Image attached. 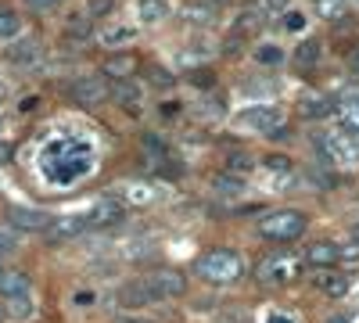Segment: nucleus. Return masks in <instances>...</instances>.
<instances>
[{
  "mask_svg": "<svg viewBox=\"0 0 359 323\" xmlns=\"http://www.w3.org/2000/svg\"><path fill=\"white\" fill-rule=\"evenodd\" d=\"M241 273H245V262L230 248H212V252H205L201 262H198V277L205 284H219L223 287V284L241 280Z\"/></svg>",
  "mask_w": 359,
  "mask_h": 323,
  "instance_id": "1",
  "label": "nucleus"
},
{
  "mask_svg": "<svg viewBox=\"0 0 359 323\" xmlns=\"http://www.w3.org/2000/svg\"><path fill=\"white\" fill-rule=\"evenodd\" d=\"M306 212H298V209H277V212H269L266 219H259V233L269 241H294V238H302V230H306Z\"/></svg>",
  "mask_w": 359,
  "mask_h": 323,
  "instance_id": "2",
  "label": "nucleus"
},
{
  "mask_svg": "<svg viewBox=\"0 0 359 323\" xmlns=\"http://www.w3.org/2000/svg\"><path fill=\"white\" fill-rule=\"evenodd\" d=\"M306 259L298 255H287V252H277V255H266L259 266H255V277L262 284H291L298 273H302Z\"/></svg>",
  "mask_w": 359,
  "mask_h": 323,
  "instance_id": "3",
  "label": "nucleus"
},
{
  "mask_svg": "<svg viewBox=\"0 0 359 323\" xmlns=\"http://www.w3.org/2000/svg\"><path fill=\"white\" fill-rule=\"evenodd\" d=\"M147 291H151V298L155 302H165V298H184L187 295V277H180L172 270H158L144 280Z\"/></svg>",
  "mask_w": 359,
  "mask_h": 323,
  "instance_id": "4",
  "label": "nucleus"
},
{
  "mask_svg": "<svg viewBox=\"0 0 359 323\" xmlns=\"http://www.w3.org/2000/svg\"><path fill=\"white\" fill-rule=\"evenodd\" d=\"M108 97H111V90H108V83L101 76H83V79L72 83V101L83 104V108H97Z\"/></svg>",
  "mask_w": 359,
  "mask_h": 323,
  "instance_id": "5",
  "label": "nucleus"
},
{
  "mask_svg": "<svg viewBox=\"0 0 359 323\" xmlns=\"http://www.w3.org/2000/svg\"><path fill=\"white\" fill-rule=\"evenodd\" d=\"M241 126L255 130V133H269L273 126H280V108L277 104H255L241 111Z\"/></svg>",
  "mask_w": 359,
  "mask_h": 323,
  "instance_id": "6",
  "label": "nucleus"
},
{
  "mask_svg": "<svg viewBox=\"0 0 359 323\" xmlns=\"http://www.w3.org/2000/svg\"><path fill=\"white\" fill-rule=\"evenodd\" d=\"M302 259H306V266L327 270V266H334V262H341V248H338L334 241H313Z\"/></svg>",
  "mask_w": 359,
  "mask_h": 323,
  "instance_id": "7",
  "label": "nucleus"
},
{
  "mask_svg": "<svg viewBox=\"0 0 359 323\" xmlns=\"http://www.w3.org/2000/svg\"><path fill=\"white\" fill-rule=\"evenodd\" d=\"M36 57H40V43H36L33 36H22V40H15L11 47H4V62H8V65H18V69L33 65Z\"/></svg>",
  "mask_w": 359,
  "mask_h": 323,
  "instance_id": "8",
  "label": "nucleus"
},
{
  "mask_svg": "<svg viewBox=\"0 0 359 323\" xmlns=\"http://www.w3.org/2000/svg\"><path fill=\"white\" fill-rule=\"evenodd\" d=\"M320 144V151L327 155V162H345V165H352L355 162V148L345 140V133H334V137H320L316 140Z\"/></svg>",
  "mask_w": 359,
  "mask_h": 323,
  "instance_id": "9",
  "label": "nucleus"
},
{
  "mask_svg": "<svg viewBox=\"0 0 359 323\" xmlns=\"http://www.w3.org/2000/svg\"><path fill=\"white\" fill-rule=\"evenodd\" d=\"M86 226H90V216H62V219H50L47 238L50 241H69V238H79Z\"/></svg>",
  "mask_w": 359,
  "mask_h": 323,
  "instance_id": "10",
  "label": "nucleus"
},
{
  "mask_svg": "<svg viewBox=\"0 0 359 323\" xmlns=\"http://www.w3.org/2000/svg\"><path fill=\"white\" fill-rule=\"evenodd\" d=\"M8 219H11V226H18V230H47V226H50V216H47V212L25 209V205H11Z\"/></svg>",
  "mask_w": 359,
  "mask_h": 323,
  "instance_id": "11",
  "label": "nucleus"
},
{
  "mask_svg": "<svg viewBox=\"0 0 359 323\" xmlns=\"http://www.w3.org/2000/svg\"><path fill=\"white\" fill-rule=\"evenodd\" d=\"M334 97H323V94H306L302 104H298V111H302V119H323V115L334 111Z\"/></svg>",
  "mask_w": 359,
  "mask_h": 323,
  "instance_id": "12",
  "label": "nucleus"
},
{
  "mask_svg": "<svg viewBox=\"0 0 359 323\" xmlns=\"http://www.w3.org/2000/svg\"><path fill=\"white\" fill-rule=\"evenodd\" d=\"M101 72L111 76V79H130L137 72V57L133 54H111V57H104Z\"/></svg>",
  "mask_w": 359,
  "mask_h": 323,
  "instance_id": "13",
  "label": "nucleus"
},
{
  "mask_svg": "<svg viewBox=\"0 0 359 323\" xmlns=\"http://www.w3.org/2000/svg\"><path fill=\"white\" fill-rule=\"evenodd\" d=\"M123 216H126L123 201L104 198V201H97V209H94V216H90V223H97V226H111V223H123Z\"/></svg>",
  "mask_w": 359,
  "mask_h": 323,
  "instance_id": "14",
  "label": "nucleus"
},
{
  "mask_svg": "<svg viewBox=\"0 0 359 323\" xmlns=\"http://www.w3.org/2000/svg\"><path fill=\"white\" fill-rule=\"evenodd\" d=\"M111 97L123 104L126 111H137V104H140V86H137L133 79H118V83L111 86Z\"/></svg>",
  "mask_w": 359,
  "mask_h": 323,
  "instance_id": "15",
  "label": "nucleus"
},
{
  "mask_svg": "<svg viewBox=\"0 0 359 323\" xmlns=\"http://www.w3.org/2000/svg\"><path fill=\"white\" fill-rule=\"evenodd\" d=\"M62 33H65V40H79L83 43V40L94 36V22H90V15H69Z\"/></svg>",
  "mask_w": 359,
  "mask_h": 323,
  "instance_id": "16",
  "label": "nucleus"
},
{
  "mask_svg": "<svg viewBox=\"0 0 359 323\" xmlns=\"http://www.w3.org/2000/svg\"><path fill=\"white\" fill-rule=\"evenodd\" d=\"M118 302L130 305V309H137V305H147V302H155V298H151V291H147V284L137 280V284H123V291H118Z\"/></svg>",
  "mask_w": 359,
  "mask_h": 323,
  "instance_id": "17",
  "label": "nucleus"
},
{
  "mask_svg": "<svg viewBox=\"0 0 359 323\" xmlns=\"http://www.w3.org/2000/svg\"><path fill=\"white\" fill-rule=\"evenodd\" d=\"M0 295H4V298L29 295V277H25V273H18V270L4 273V277H0Z\"/></svg>",
  "mask_w": 359,
  "mask_h": 323,
  "instance_id": "18",
  "label": "nucleus"
},
{
  "mask_svg": "<svg viewBox=\"0 0 359 323\" xmlns=\"http://www.w3.org/2000/svg\"><path fill=\"white\" fill-rule=\"evenodd\" d=\"M320 62V40H302L294 47V69H313Z\"/></svg>",
  "mask_w": 359,
  "mask_h": 323,
  "instance_id": "19",
  "label": "nucleus"
},
{
  "mask_svg": "<svg viewBox=\"0 0 359 323\" xmlns=\"http://www.w3.org/2000/svg\"><path fill=\"white\" fill-rule=\"evenodd\" d=\"M341 115H345V133H359V90H348L341 97Z\"/></svg>",
  "mask_w": 359,
  "mask_h": 323,
  "instance_id": "20",
  "label": "nucleus"
},
{
  "mask_svg": "<svg viewBox=\"0 0 359 323\" xmlns=\"http://www.w3.org/2000/svg\"><path fill=\"white\" fill-rule=\"evenodd\" d=\"M137 15H140V22L151 25V22H162V18L169 15V4H165V0H140Z\"/></svg>",
  "mask_w": 359,
  "mask_h": 323,
  "instance_id": "21",
  "label": "nucleus"
},
{
  "mask_svg": "<svg viewBox=\"0 0 359 323\" xmlns=\"http://www.w3.org/2000/svg\"><path fill=\"white\" fill-rule=\"evenodd\" d=\"M316 287L327 291V295H345V291H348V277H341V273H320Z\"/></svg>",
  "mask_w": 359,
  "mask_h": 323,
  "instance_id": "22",
  "label": "nucleus"
},
{
  "mask_svg": "<svg viewBox=\"0 0 359 323\" xmlns=\"http://www.w3.org/2000/svg\"><path fill=\"white\" fill-rule=\"evenodd\" d=\"M22 33V18L8 8H0V40H15Z\"/></svg>",
  "mask_w": 359,
  "mask_h": 323,
  "instance_id": "23",
  "label": "nucleus"
},
{
  "mask_svg": "<svg viewBox=\"0 0 359 323\" xmlns=\"http://www.w3.org/2000/svg\"><path fill=\"white\" fill-rule=\"evenodd\" d=\"M8 316L11 319H29V316H33V298H29V295L8 298Z\"/></svg>",
  "mask_w": 359,
  "mask_h": 323,
  "instance_id": "24",
  "label": "nucleus"
},
{
  "mask_svg": "<svg viewBox=\"0 0 359 323\" xmlns=\"http://www.w3.org/2000/svg\"><path fill=\"white\" fill-rule=\"evenodd\" d=\"M255 62H259V65H280V62H284V50H280L277 43H259V47H255Z\"/></svg>",
  "mask_w": 359,
  "mask_h": 323,
  "instance_id": "25",
  "label": "nucleus"
},
{
  "mask_svg": "<svg viewBox=\"0 0 359 323\" xmlns=\"http://www.w3.org/2000/svg\"><path fill=\"white\" fill-rule=\"evenodd\" d=\"M101 40H104L108 47H115V43H126V40H133V25H108L104 33H101Z\"/></svg>",
  "mask_w": 359,
  "mask_h": 323,
  "instance_id": "26",
  "label": "nucleus"
},
{
  "mask_svg": "<svg viewBox=\"0 0 359 323\" xmlns=\"http://www.w3.org/2000/svg\"><path fill=\"white\" fill-rule=\"evenodd\" d=\"M252 155H245V151H233V155H226V172H233V176H241V172H252Z\"/></svg>",
  "mask_w": 359,
  "mask_h": 323,
  "instance_id": "27",
  "label": "nucleus"
},
{
  "mask_svg": "<svg viewBox=\"0 0 359 323\" xmlns=\"http://www.w3.org/2000/svg\"><path fill=\"white\" fill-rule=\"evenodd\" d=\"M212 187L219 194H237V191H241V180H237L233 172H223V176H212Z\"/></svg>",
  "mask_w": 359,
  "mask_h": 323,
  "instance_id": "28",
  "label": "nucleus"
},
{
  "mask_svg": "<svg viewBox=\"0 0 359 323\" xmlns=\"http://www.w3.org/2000/svg\"><path fill=\"white\" fill-rule=\"evenodd\" d=\"M86 11H90V18H108L115 11V0H90Z\"/></svg>",
  "mask_w": 359,
  "mask_h": 323,
  "instance_id": "29",
  "label": "nucleus"
},
{
  "mask_svg": "<svg viewBox=\"0 0 359 323\" xmlns=\"http://www.w3.org/2000/svg\"><path fill=\"white\" fill-rule=\"evenodd\" d=\"M255 25H259V11H245L241 18H237V25H233V33H237V36H245V33H252Z\"/></svg>",
  "mask_w": 359,
  "mask_h": 323,
  "instance_id": "30",
  "label": "nucleus"
},
{
  "mask_svg": "<svg viewBox=\"0 0 359 323\" xmlns=\"http://www.w3.org/2000/svg\"><path fill=\"white\" fill-rule=\"evenodd\" d=\"M284 8H287V0H255V11H262V15H277Z\"/></svg>",
  "mask_w": 359,
  "mask_h": 323,
  "instance_id": "31",
  "label": "nucleus"
},
{
  "mask_svg": "<svg viewBox=\"0 0 359 323\" xmlns=\"http://www.w3.org/2000/svg\"><path fill=\"white\" fill-rule=\"evenodd\" d=\"M187 18H194V22H212V8H208V4H191V8H187Z\"/></svg>",
  "mask_w": 359,
  "mask_h": 323,
  "instance_id": "32",
  "label": "nucleus"
},
{
  "mask_svg": "<svg viewBox=\"0 0 359 323\" xmlns=\"http://www.w3.org/2000/svg\"><path fill=\"white\" fill-rule=\"evenodd\" d=\"M151 83H155V86H162V90H169V86H172L176 79H172L165 69H151Z\"/></svg>",
  "mask_w": 359,
  "mask_h": 323,
  "instance_id": "33",
  "label": "nucleus"
},
{
  "mask_svg": "<svg viewBox=\"0 0 359 323\" xmlns=\"http://www.w3.org/2000/svg\"><path fill=\"white\" fill-rule=\"evenodd\" d=\"M191 83H194V86H212V72L198 69V72H191Z\"/></svg>",
  "mask_w": 359,
  "mask_h": 323,
  "instance_id": "34",
  "label": "nucleus"
},
{
  "mask_svg": "<svg viewBox=\"0 0 359 323\" xmlns=\"http://www.w3.org/2000/svg\"><path fill=\"white\" fill-rule=\"evenodd\" d=\"M25 4L33 8V11H50V8H57V4H62V0H25Z\"/></svg>",
  "mask_w": 359,
  "mask_h": 323,
  "instance_id": "35",
  "label": "nucleus"
},
{
  "mask_svg": "<svg viewBox=\"0 0 359 323\" xmlns=\"http://www.w3.org/2000/svg\"><path fill=\"white\" fill-rule=\"evenodd\" d=\"M284 25H287V29H294V33H298V29H302V25H306V15H302V11H291Z\"/></svg>",
  "mask_w": 359,
  "mask_h": 323,
  "instance_id": "36",
  "label": "nucleus"
},
{
  "mask_svg": "<svg viewBox=\"0 0 359 323\" xmlns=\"http://www.w3.org/2000/svg\"><path fill=\"white\" fill-rule=\"evenodd\" d=\"M266 165H269V169H273V172H277V169H280V172H284V169H287V165H291V162H287V158H284V155H269V158H266Z\"/></svg>",
  "mask_w": 359,
  "mask_h": 323,
  "instance_id": "37",
  "label": "nucleus"
},
{
  "mask_svg": "<svg viewBox=\"0 0 359 323\" xmlns=\"http://www.w3.org/2000/svg\"><path fill=\"white\" fill-rule=\"evenodd\" d=\"M4 252H15V238L8 230H0V255H4Z\"/></svg>",
  "mask_w": 359,
  "mask_h": 323,
  "instance_id": "38",
  "label": "nucleus"
},
{
  "mask_svg": "<svg viewBox=\"0 0 359 323\" xmlns=\"http://www.w3.org/2000/svg\"><path fill=\"white\" fill-rule=\"evenodd\" d=\"M266 137H269V140H291V130H287V126H273Z\"/></svg>",
  "mask_w": 359,
  "mask_h": 323,
  "instance_id": "39",
  "label": "nucleus"
},
{
  "mask_svg": "<svg viewBox=\"0 0 359 323\" xmlns=\"http://www.w3.org/2000/svg\"><path fill=\"white\" fill-rule=\"evenodd\" d=\"M11 155H15L11 144H0V162H11Z\"/></svg>",
  "mask_w": 359,
  "mask_h": 323,
  "instance_id": "40",
  "label": "nucleus"
},
{
  "mask_svg": "<svg viewBox=\"0 0 359 323\" xmlns=\"http://www.w3.org/2000/svg\"><path fill=\"white\" fill-rule=\"evenodd\" d=\"M266 323H294V319H291V316H277V312H269V316H266Z\"/></svg>",
  "mask_w": 359,
  "mask_h": 323,
  "instance_id": "41",
  "label": "nucleus"
},
{
  "mask_svg": "<svg viewBox=\"0 0 359 323\" xmlns=\"http://www.w3.org/2000/svg\"><path fill=\"white\" fill-rule=\"evenodd\" d=\"M118 323H155V319H144V316H123Z\"/></svg>",
  "mask_w": 359,
  "mask_h": 323,
  "instance_id": "42",
  "label": "nucleus"
},
{
  "mask_svg": "<svg viewBox=\"0 0 359 323\" xmlns=\"http://www.w3.org/2000/svg\"><path fill=\"white\" fill-rule=\"evenodd\" d=\"M348 65H352V69L359 72V50H352V54H348Z\"/></svg>",
  "mask_w": 359,
  "mask_h": 323,
  "instance_id": "43",
  "label": "nucleus"
},
{
  "mask_svg": "<svg viewBox=\"0 0 359 323\" xmlns=\"http://www.w3.org/2000/svg\"><path fill=\"white\" fill-rule=\"evenodd\" d=\"M352 241H355V245H359V226H355V230H352Z\"/></svg>",
  "mask_w": 359,
  "mask_h": 323,
  "instance_id": "44",
  "label": "nucleus"
},
{
  "mask_svg": "<svg viewBox=\"0 0 359 323\" xmlns=\"http://www.w3.org/2000/svg\"><path fill=\"white\" fill-rule=\"evenodd\" d=\"M331 323H348V316H338V319H331Z\"/></svg>",
  "mask_w": 359,
  "mask_h": 323,
  "instance_id": "45",
  "label": "nucleus"
},
{
  "mask_svg": "<svg viewBox=\"0 0 359 323\" xmlns=\"http://www.w3.org/2000/svg\"><path fill=\"white\" fill-rule=\"evenodd\" d=\"M0 126H4V119H0Z\"/></svg>",
  "mask_w": 359,
  "mask_h": 323,
  "instance_id": "46",
  "label": "nucleus"
},
{
  "mask_svg": "<svg viewBox=\"0 0 359 323\" xmlns=\"http://www.w3.org/2000/svg\"><path fill=\"white\" fill-rule=\"evenodd\" d=\"M334 4H341V0H334Z\"/></svg>",
  "mask_w": 359,
  "mask_h": 323,
  "instance_id": "47",
  "label": "nucleus"
},
{
  "mask_svg": "<svg viewBox=\"0 0 359 323\" xmlns=\"http://www.w3.org/2000/svg\"><path fill=\"white\" fill-rule=\"evenodd\" d=\"M0 277H4V270H0Z\"/></svg>",
  "mask_w": 359,
  "mask_h": 323,
  "instance_id": "48",
  "label": "nucleus"
}]
</instances>
